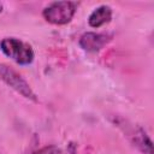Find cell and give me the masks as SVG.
Returning <instances> with one entry per match:
<instances>
[{
    "instance_id": "cell-1",
    "label": "cell",
    "mask_w": 154,
    "mask_h": 154,
    "mask_svg": "<svg viewBox=\"0 0 154 154\" xmlns=\"http://www.w3.org/2000/svg\"><path fill=\"white\" fill-rule=\"evenodd\" d=\"M2 53L19 65H29L34 60V51L30 45L16 37H5L0 42Z\"/></svg>"
},
{
    "instance_id": "cell-2",
    "label": "cell",
    "mask_w": 154,
    "mask_h": 154,
    "mask_svg": "<svg viewBox=\"0 0 154 154\" xmlns=\"http://www.w3.org/2000/svg\"><path fill=\"white\" fill-rule=\"evenodd\" d=\"M78 4L73 1H55L47 5L43 11V18L54 25L67 24L75 16Z\"/></svg>"
},
{
    "instance_id": "cell-3",
    "label": "cell",
    "mask_w": 154,
    "mask_h": 154,
    "mask_svg": "<svg viewBox=\"0 0 154 154\" xmlns=\"http://www.w3.org/2000/svg\"><path fill=\"white\" fill-rule=\"evenodd\" d=\"M0 79L4 81L10 88L16 90L18 94H20L23 97L32 100V101L37 100L29 83L16 70H13L12 67L5 64H0Z\"/></svg>"
},
{
    "instance_id": "cell-4",
    "label": "cell",
    "mask_w": 154,
    "mask_h": 154,
    "mask_svg": "<svg viewBox=\"0 0 154 154\" xmlns=\"http://www.w3.org/2000/svg\"><path fill=\"white\" fill-rule=\"evenodd\" d=\"M112 40V36L108 34H101V32H85L79 38V46L87 51V52H99L102 49L109 41Z\"/></svg>"
},
{
    "instance_id": "cell-5",
    "label": "cell",
    "mask_w": 154,
    "mask_h": 154,
    "mask_svg": "<svg viewBox=\"0 0 154 154\" xmlns=\"http://www.w3.org/2000/svg\"><path fill=\"white\" fill-rule=\"evenodd\" d=\"M126 134L130 141L132 142V144L136 146L142 154H153L152 141L147 136V134L143 131V129L131 126L129 130H126Z\"/></svg>"
},
{
    "instance_id": "cell-6",
    "label": "cell",
    "mask_w": 154,
    "mask_h": 154,
    "mask_svg": "<svg viewBox=\"0 0 154 154\" xmlns=\"http://www.w3.org/2000/svg\"><path fill=\"white\" fill-rule=\"evenodd\" d=\"M112 19V8L108 5H101L96 7L89 16L88 23L91 28H101L109 23Z\"/></svg>"
},
{
    "instance_id": "cell-7",
    "label": "cell",
    "mask_w": 154,
    "mask_h": 154,
    "mask_svg": "<svg viewBox=\"0 0 154 154\" xmlns=\"http://www.w3.org/2000/svg\"><path fill=\"white\" fill-rule=\"evenodd\" d=\"M35 154H66L63 149L58 148L57 146H46L38 149Z\"/></svg>"
},
{
    "instance_id": "cell-8",
    "label": "cell",
    "mask_w": 154,
    "mask_h": 154,
    "mask_svg": "<svg viewBox=\"0 0 154 154\" xmlns=\"http://www.w3.org/2000/svg\"><path fill=\"white\" fill-rule=\"evenodd\" d=\"M1 12H2V4L0 2V13H1Z\"/></svg>"
}]
</instances>
